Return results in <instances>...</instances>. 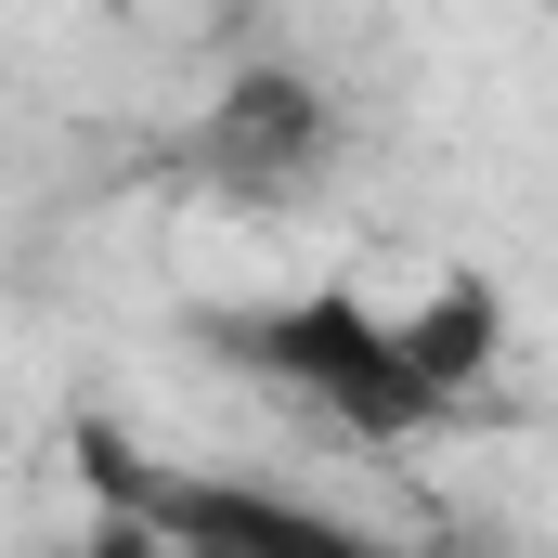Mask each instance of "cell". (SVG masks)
Masks as SVG:
<instances>
[{"label":"cell","mask_w":558,"mask_h":558,"mask_svg":"<svg viewBox=\"0 0 558 558\" xmlns=\"http://www.w3.org/2000/svg\"><path fill=\"white\" fill-rule=\"evenodd\" d=\"M221 351H234L247 377H274L286 403H312L325 428H351V441H403V428L441 416L403 312H364V299H338V286H325V299H260V312H234Z\"/></svg>","instance_id":"cell-1"},{"label":"cell","mask_w":558,"mask_h":558,"mask_svg":"<svg viewBox=\"0 0 558 558\" xmlns=\"http://www.w3.org/2000/svg\"><path fill=\"white\" fill-rule=\"evenodd\" d=\"M92 481H118V507L156 520L182 558H390L377 533L325 520L312 494H274V481H221V468H131L92 441Z\"/></svg>","instance_id":"cell-2"},{"label":"cell","mask_w":558,"mask_h":558,"mask_svg":"<svg viewBox=\"0 0 558 558\" xmlns=\"http://www.w3.org/2000/svg\"><path fill=\"white\" fill-rule=\"evenodd\" d=\"M195 169H208L221 195H247V208L312 195V182L338 169V105H325V78H299V65H247V78L208 105Z\"/></svg>","instance_id":"cell-3"},{"label":"cell","mask_w":558,"mask_h":558,"mask_svg":"<svg viewBox=\"0 0 558 558\" xmlns=\"http://www.w3.org/2000/svg\"><path fill=\"white\" fill-rule=\"evenodd\" d=\"M65 558H182V546H169L156 520H131V507H105V520H92V533H78Z\"/></svg>","instance_id":"cell-4"}]
</instances>
